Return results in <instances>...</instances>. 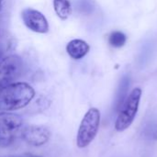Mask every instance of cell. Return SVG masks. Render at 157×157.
I'll list each match as a JSON object with an SVG mask.
<instances>
[{
  "mask_svg": "<svg viewBox=\"0 0 157 157\" xmlns=\"http://www.w3.org/2000/svg\"><path fill=\"white\" fill-rule=\"evenodd\" d=\"M35 97L34 88L25 82H12L0 86V109L13 111L26 107Z\"/></svg>",
  "mask_w": 157,
  "mask_h": 157,
  "instance_id": "6da1fadb",
  "label": "cell"
},
{
  "mask_svg": "<svg viewBox=\"0 0 157 157\" xmlns=\"http://www.w3.org/2000/svg\"><path fill=\"white\" fill-rule=\"evenodd\" d=\"M142 98V89L140 87L134 88L124 100L115 122V129L117 132H124L131 127L138 113L140 100Z\"/></svg>",
  "mask_w": 157,
  "mask_h": 157,
  "instance_id": "7a4b0ae2",
  "label": "cell"
},
{
  "mask_svg": "<svg viewBox=\"0 0 157 157\" xmlns=\"http://www.w3.org/2000/svg\"><path fill=\"white\" fill-rule=\"evenodd\" d=\"M100 124V112L96 108H91L85 114L76 137V144L79 148L88 146L96 138Z\"/></svg>",
  "mask_w": 157,
  "mask_h": 157,
  "instance_id": "3957f363",
  "label": "cell"
},
{
  "mask_svg": "<svg viewBox=\"0 0 157 157\" xmlns=\"http://www.w3.org/2000/svg\"><path fill=\"white\" fill-rule=\"evenodd\" d=\"M23 121L17 114L8 111L0 112V146L12 144L21 134Z\"/></svg>",
  "mask_w": 157,
  "mask_h": 157,
  "instance_id": "277c9868",
  "label": "cell"
},
{
  "mask_svg": "<svg viewBox=\"0 0 157 157\" xmlns=\"http://www.w3.org/2000/svg\"><path fill=\"white\" fill-rule=\"evenodd\" d=\"M22 61L17 55L0 58V86L12 83L20 75Z\"/></svg>",
  "mask_w": 157,
  "mask_h": 157,
  "instance_id": "5b68a950",
  "label": "cell"
},
{
  "mask_svg": "<svg viewBox=\"0 0 157 157\" xmlns=\"http://www.w3.org/2000/svg\"><path fill=\"white\" fill-rule=\"evenodd\" d=\"M21 17L26 27L36 33H47L49 31V23L45 16L37 9L27 7L21 12Z\"/></svg>",
  "mask_w": 157,
  "mask_h": 157,
  "instance_id": "8992f818",
  "label": "cell"
},
{
  "mask_svg": "<svg viewBox=\"0 0 157 157\" xmlns=\"http://www.w3.org/2000/svg\"><path fill=\"white\" fill-rule=\"evenodd\" d=\"M20 135L28 144L32 146H41L47 144L50 140L51 132L43 126L29 125L22 129Z\"/></svg>",
  "mask_w": 157,
  "mask_h": 157,
  "instance_id": "52a82bcc",
  "label": "cell"
},
{
  "mask_svg": "<svg viewBox=\"0 0 157 157\" xmlns=\"http://www.w3.org/2000/svg\"><path fill=\"white\" fill-rule=\"evenodd\" d=\"M89 44L80 39L70 40L66 45V52L68 55L74 60H80L84 58L89 52Z\"/></svg>",
  "mask_w": 157,
  "mask_h": 157,
  "instance_id": "ba28073f",
  "label": "cell"
},
{
  "mask_svg": "<svg viewBox=\"0 0 157 157\" xmlns=\"http://www.w3.org/2000/svg\"><path fill=\"white\" fill-rule=\"evenodd\" d=\"M53 8L62 20L67 19L72 14V6L68 0H53Z\"/></svg>",
  "mask_w": 157,
  "mask_h": 157,
  "instance_id": "9c48e42d",
  "label": "cell"
},
{
  "mask_svg": "<svg viewBox=\"0 0 157 157\" xmlns=\"http://www.w3.org/2000/svg\"><path fill=\"white\" fill-rule=\"evenodd\" d=\"M129 86H130L129 79L126 78V77L123 78L121 85H120V87H119V90H118V95H117V99H116V103H115L117 111H119L121 109L124 100L127 98V92H128Z\"/></svg>",
  "mask_w": 157,
  "mask_h": 157,
  "instance_id": "30bf717a",
  "label": "cell"
},
{
  "mask_svg": "<svg viewBox=\"0 0 157 157\" xmlns=\"http://www.w3.org/2000/svg\"><path fill=\"white\" fill-rule=\"evenodd\" d=\"M126 40H127L126 35L123 32L118 30L113 31L109 37V43L114 48L122 47L126 43Z\"/></svg>",
  "mask_w": 157,
  "mask_h": 157,
  "instance_id": "8fae6325",
  "label": "cell"
},
{
  "mask_svg": "<svg viewBox=\"0 0 157 157\" xmlns=\"http://www.w3.org/2000/svg\"><path fill=\"white\" fill-rule=\"evenodd\" d=\"M153 138L157 141V123L156 125H155V129H154V132H153Z\"/></svg>",
  "mask_w": 157,
  "mask_h": 157,
  "instance_id": "7c38bea8",
  "label": "cell"
},
{
  "mask_svg": "<svg viewBox=\"0 0 157 157\" xmlns=\"http://www.w3.org/2000/svg\"><path fill=\"white\" fill-rule=\"evenodd\" d=\"M2 6H3V0H0V10L2 8Z\"/></svg>",
  "mask_w": 157,
  "mask_h": 157,
  "instance_id": "4fadbf2b",
  "label": "cell"
},
{
  "mask_svg": "<svg viewBox=\"0 0 157 157\" xmlns=\"http://www.w3.org/2000/svg\"><path fill=\"white\" fill-rule=\"evenodd\" d=\"M27 157H39V156H33V155H30V156H27Z\"/></svg>",
  "mask_w": 157,
  "mask_h": 157,
  "instance_id": "5bb4252c",
  "label": "cell"
},
{
  "mask_svg": "<svg viewBox=\"0 0 157 157\" xmlns=\"http://www.w3.org/2000/svg\"><path fill=\"white\" fill-rule=\"evenodd\" d=\"M0 58H1V51H0Z\"/></svg>",
  "mask_w": 157,
  "mask_h": 157,
  "instance_id": "9a60e30c",
  "label": "cell"
}]
</instances>
